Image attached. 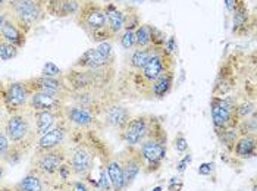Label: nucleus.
Instances as JSON below:
<instances>
[{
	"instance_id": "obj_1",
	"label": "nucleus",
	"mask_w": 257,
	"mask_h": 191,
	"mask_svg": "<svg viewBox=\"0 0 257 191\" xmlns=\"http://www.w3.org/2000/svg\"><path fill=\"white\" fill-rule=\"evenodd\" d=\"M96 131H75L72 130L71 141L74 143L69 149L68 163L74 178L87 179L91 176L94 162L99 153V140L96 138Z\"/></svg>"
},
{
	"instance_id": "obj_2",
	"label": "nucleus",
	"mask_w": 257,
	"mask_h": 191,
	"mask_svg": "<svg viewBox=\"0 0 257 191\" xmlns=\"http://www.w3.org/2000/svg\"><path fill=\"white\" fill-rule=\"evenodd\" d=\"M139 152L143 160V171L146 173H153L160 169L163 160L166 159L168 133L156 116L152 119L150 130L139 146Z\"/></svg>"
},
{
	"instance_id": "obj_3",
	"label": "nucleus",
	"mask_w": 257,
	"mask_h": 191,
	"mask_svg": "<svg viewBox=\"0 0 257 191\" xmlns=\"http://www.w3.org/2000/svg\"><path fill=\"white\" fill-rule=\"evenodd\" d=\"M75 22L93 41L103 43L110 40L107 33L106 8L104 3L99 0H84L78 14L75 15Z\"/></svg>"
},
{
	"instance_id": "obj_4",
	"label": "nucleus",
	"mask_w": 257,
	"mask_h": 191,
	"mask_svg": "<svg viewBox=\"0 0 257 191\" xmlns=\"http://www.w3.org/2000/svg\"><path fill=\"white\" fill-rule=\"evenodd\" d=\"M3 131L6 133L12 146L21 149L24 153L34 149L37 134L33 121V112L30 109L25 108L21 112L8 115L3 124Z\"/></svg>"
},
{
	"instance_id": "obj_5",
	"label": "nucleus",
	"mask_w": 257,
	"mask_h": 191,
	"mask_svg": "<svg viewBox=\"0 0 257 191\" xmlns=\"http://www.w3.org/2000/svg\"><path fill=\"white\" fill-rule=\"evenodd\" d=\"M49 0H14L6 6L8 15L14 19L25 34L40 25L47 17Z\"/></svg>"
},
{
	"instance_id": "obj_6",
	"label": "nucleus",
	"mask_w": 257,
	"mask_h": 191,
	"mask_svg": "<svg viewBox=\"0 0 257 191\" xmlns=\"http://www.w3.org/2000/svg\"><path fill=\"white\" fill-rule=\"evenodd\" d=\"M174 68H175V56L169 55L163 47H159L147 60V63L140 71L134 72V85L137 87L141 94H147L150 84L163 72Z\"/></svg>"
},
{
	"instance_id": "obj_7",
	"label": "nucleus",
	"mask_w": 257,
	"mask_h": 191,
	"mask_svg": "<svg viewBox=\"0 0 257 191\" xmlns=\"http://www.w3.org/2000/svg\"><path fill=\"white\" fill-rule=\"evenodd\" d=\"M237 103L238 99L235 96H212L210 100V115H212V122H213V128L215 133H218L220 130L225 128H231V127H237L238 118H237Z\"/></svg>"
},
{
	"instance_id": "obj_8",
	"label": "nucleus",
	"mask_w": 257,
	"mask_h": 191,
	"mask_svg": "<svg viewBox=\"0 0 257 191\" xmlns=\"http://www.w3.org/2000/svg\"><path fill=\"white\" fill-rule=\"evenodd\" d=\"M68 157H69L68 146H62L46 152H34V156L31 159V169L37 171L47 179H53L58 176L60 166L65 162H68Z\"/></svg>"
},
{
	"instance_id": "obj_9",
	"label": "nucleus",
	"mask_w": 257,
	"mask_h": 191,
	"mask_svg": "<svg viewBox=\"0 0 257 191\" xmlns=\"http://www.w3.org/2000/svg\"><path fill=\"white\" fill-rule=\"evenodd\" d=\"M62 118L69 124V127L75 131H99L103 127V122L99 116L91 114L90 111L77 106L74 103H65L60 109Z\"/></svg>"
},
{
	"instance_id": "obj_10",
	"label": "nucleus",
	"mask_w": 257,
	"mask_h": 191,
	"mask_svg": "<svg viewBox=\"0 0 257 191\" xmlns=\"http://www.w3.org/2000/svg\"><path fill=\"white\" fill-rule=\"evenodd\" d=\"M153 115L143 114L133 116L126 125L119 131V138L123 144L131 147H139L141 141L147 137V133L152 125Z\"/></svg>"
},
{
	"instance_id": "obj_11",
	"label": "nucleus",
	"mask_w": 257,
	"mask_h": 191,
	"mask_svg": "<svg viewBox=\"0 0 257 191\" xmlns=\"http://www.w3.org/2000/svg\"><path fill=\"white\" fill-rule=\"evenodd\" d=\"M71 135H72V128L63 118H60L58 124L50 131H47L44 135L37 138L34 150L46 152V150H53L62 146H68L66 141L71 138Z\"/></svg>"
},
{
	"instance_id": "obj_12",
	"label": "nucleus",
	"mask_w": 257,
	"mask_h": 191,
	"mask_svg": "<svg viewBox=\"0 0 257 191\" xmlns=\"http://www.w3.org/2000/svg\"><path fill=\"white\" fill-rule=\"evenodd\" d=\"M30 90L25 84V81H14L6 84L5 94L2 105L8 115L17 114L27 108L28 99H30Z\"/></svg>"
},
{
	"instance_id": "obj_13",
	"label": "nucleus",
	"mask_w": 257,
	"mask_h": 191,
	"mask_svg": "<svg viewBox=\"0 0 257 191\" xmlns=\"http://www.w3.org/2000/svg\"><path fill=\"white\" fill-rule=\"evenodd\" d=\"M25 84L30 90V93H47V94L63 96L68 99L71 93L66 81L63 76L60 78H50V76H31L25 79Z\"/></svg>"
},
{
	"instance_id": "obj_14",
	"label": "nucleus",
	"mask_w": 257,
	"mask_h": 191,
	"mask_svg": "<svg viewBox=\"0 0 257 191\" xmlns=\"http://www.w3.org/2000/svg\"><path fill=\"white\" fill-rule=\"evenodd\" d=\"M256 18L251 15L247 3L244 0H237L232 8V34L238 37H244L250 34L254 28Z\"/></svg>"
},
{
	"instance_id": "obj_15",
	"label": "nucleus",
	"mask_w": 257,
	"mask_h": 191,
	"mask_svg": "<svg viewBox=\"0 0 257 191\" xmlns=\"http://www.w3.org/2000/svg\"><path fill=\"white\" fill-rule=\"evenodd\" d=\"M118 157L120 163H122V168H123L126 185L130 187L136 181V178L139 176L140 172L143 171V160H141V156H140L139 147L126 146L122 152L119 153Z\"/></svg>"
},
{
	"instance_id": "obj_16",
	"label": "nucleus",
	"mask_w": 257,
	"mask_h": 191,
	"mask_svg": "<svg viewBox=\"0 0 257 191\" xmlns=\"http://www.w3.org/2000/svg\"><path fill=\"white\" fill-rule=\"evenodd\" d=\"M68 102L66 97L58 94H47V93H31L27 109L31 112H41V111H59L62 106Z\"/></svg>"
},
{
	"instance_id": "obj_17",
	"label": "nucleus",
	"mask_w": 257,
	"mask_h": 191,
	"mask_svg": "<svg viewBox=\"0 0 257 191\" xmlns=\"http://www.w3.org/2000/svg\"><path fill=\"white\" fill-rule=\"evenodd\" d=\"M235 84H237L235 69H234L231 59H228L225 63H222V66L219 69L212 93H213V96H219V97L228 96L235 88Z\"/></svg>"
},
{
	"instance_id": "obj_18",
	"label": "nucleus",
	"mask_w": 257,
	"mask_h": 191,
	"mask_svg": "<svg viewBox=\"0 0 257 191\" xmlns=\"http://www.w3.org/2000/svg\"><path fill=\"white\" fill-rule=\"evenodd\" d=\"M103 124L110 127V128H115V130H122L126 122L133 118V114L128 108L118 105V103H113L110 106H107L104 111H103Z\"/></svg>"
},
{
	"instance_id": "obj_19",
	"label": "nucleus",
	"mask_w": 257,
	"mask_h": 191,
	"mask_svg": "<svg viewBox=\"0 0 257 191\" xmlns=\"http://www.w3.org/2000/svg\"><path fill=\"white\" fill-rule=\"evenodd\" d=\"M84 0H49L47 2V15L56 18H69L78 14Z\"/></svg>"
},
{
	"instance_id": "obj_20",
	"label": "nucleus",
	"mask_w": 257,
	"mask_h": 191,
	"mask_svg": "<svg viewBox=\"0 0 257 191\" xmlns=\"http://www.w3.org/2000/svg\"><path fill=\"white\" fill-rule=\"evenodd\" d=\"M106 66H115V62L107 60L96 47L85 50L72 65V68H82V69H100Z\"/></svg>"
},
{
	"instance_id": "obj_21",
	"label": "nucleus",
	"mask_w": 257,
	"mask_h": 191,
	"mask_svg": "<svg viewBox=\"0 0 257 191\" xmlns=\"http://www.w3.org/2000/svg\"><path fill=\"white\" fill-rule=\"evenodd\" d=\"M174 81H175V68L169 69L166 72H163L162 75L158 76L149 87L147 96L150 99H165L166 96L171 93L172 87H174Z\"/></svg>"
},
{
	"instance_id": "obj_22",
	"label": "nucleus",
	"mask_w": 257,
	"mask_h": 191,
	"mask_svg": "<svg viewBox=\"0 0 257 191\" xmlns=\"http://www.w3.org/2000/svg\"><path fill=\"white\" fill-rule=\"evenodd\" d=\"M27 36L28 34H25L18 27V24L8 15L5 22H3L2 31H0V38L3 41H8V43L14 44L18 49H22L27 44Z\"/></svg>"
},
{
	"instance_id": "obj_23",
	"label": "nucleus",
	"mask_w": 257,
	"mask_h": 191,
	"mask_svg": "<svg viewBox=\"0 0 257 191\" xmlns=\"http://www.w3.org/2000/svg\"><path fill=\"white\" fill-rule=\"evenodd\" d=\"M104 168H106L107 176H109V179H110V184H112L113 191H125L128 188L126 181H125L123 168H122V163H120L118 156L109 157V159L106 160Z\"/></svg>"
},
{
	"instance_id": "obj_24",
	"label": "nucleus",
	"mask_w": 257,
	"mask_h": 191,
	"mask_svg": "<svg viewBox=\"0 0 257 191\" xmlns=\"http://www.w3.org/2000/svg\"><path fill=\"white\" fill-rule=\"evenodd\" d=\"M62 118V112L59 111H41V112H33V121L36 127L37 138L50 131Z\"/></svg>"
},
{
	"instance_id": "obj_25",
	"label": "nucleus",
	"mask_w": 257,
	"mask_h": 191,
	"mask_svg": "<svg viewBox=\"0 0 257 191\" xmlns=\"http://www.w3.org/2000/svg\"><path fill=\"white\" fill-rule=\"evenodd\" d=\"M256 135H239L231 154L241 160H248L256 156Z\"/></svg>"
},
{
	"instance_id": "obj_26",
	"label": "nucleus",
	"mask_w": 257,
	"mask_h": 191,
	"mask_svg": "<svg viewBox=\"0 0 257 191\" xmlns=\"http://www.w3.org/2000/svg\"><path fill=\"white\" fill-rule=\"evenodd\" d=\"M106 15H107V33L110 40L119 37L123 30V12L115 3H104Z\"/></svg>"
},
{
	"instance_id": "obj_27",
	"label": "nucleus",
	"mask_w": 257,
	"mask_h": 191,
	"mask_svg": "<svg viewBox=\"0 0 257 191\" xmlns=\"http://www.w3.org/2000/svg\"><path fill=\"white\" fill-rule=\"evenodd\" d=\"M46 185L47 178L34 169H30L20 182L15 184L12 191H46Z\"/></svg>"
},
{
	"instance_id": "obj_28",
	"label": "nucleus",
	"mask_w": 257,
	"mask_h": 191,
	"mask_svg": "<svg viewBox=\"0 0 257 191\" xmlns=\"http://www.w3.org/2000/svg\"><path fill=\"white\" fill-rule=\"evenodd\" d=\"M156 47L153 46H149V47H136L131 50V56H130V66L134 72L140 71L146 63L147 60L152 57V55L155 53Z\"/></svg>"
},
{
	"instance_id": "obj_29",
	"label": "nucleus",
	"mask_w": 257,
	"mask_h": 191,
	"mask_svg": "<svg viewBox=\"0 0 257 191\" xmlns=\"http://www.w3.org/2000/svg\"><path fill=\"white\" fill-rule=\"evenodd\" d=\"M216 134V137H218L219 143L228 150V152L231 153L232 152V147H234V144H235V141H237V138L239 137V133H238L237 127H231V128H225V130H220Z\"/></svg>"
},
{
	"instance_id": "obj_30",
	"label": "nucleus",
	"mask_w": 257,
	"mask_h": 191,
	"mask_svg": "<svg viewBox=\"0 0 257 191\" xmlns=\"http://www.w3.org/2000/svg\"><path fill=\"white\" fill-rule=\"evenodd\" d=\"M152 46V25L140 24L136 30V47H149Z\"/></svg>"
},
{
	"instance_id": "obj_31",
	"label": "nucleus",
	"mask_w": 257,
	"mask_h": 191,
	"mask_svg": "<svg viewBox=\"0 0 257 191\" xmlns=\"http://www.w3.org/2000/svg\"><path fill=\"white\" fill-rule=\"evenodd\" d=\"M122 12H123V30H134L136 31L141 24L139 11L133 6H126Z\"/></svg>"
},
{
	"instance_id": "obj_32",
	"label": "nucleus",
	"mask_w": 257,
	"mask_h": 191,
	"mask_svg": "<svg viewBox=\"0 0 257 191\" xmlns=\"http://www.w3.org/2000/svg\"><path fill=\"white\" fill-rule=\"evenodd\" d=\"M237 130L239 135H256L257 131V119H256V112L253 115H250L248 118L245 119H241L238 122Z\"/></svg>"
},
{
	"instance_id": "obj_33",
	"label": "nucleus",
	"mask_w": 257,
	"mask_h": 191,
	"mask_svg": "<svg viewBox=\"0 0 257 191\" xmlns=\"http://www.w3.org/2000/svg\"><path fill=\"white\" fill-rule=\"evenodd\" d=\"M235 112H237L238 121L248 118L250 115H253L256 112V103H254V100H242V102L238 100Z\"/></svg>"
},
{
	"instance_id": "obj_34",
	"label": "nucleus",
	"mask_w": 257,
	"mask_h": 191,
	"mask_svg": "<svg viewBox=\"0 0 257 191\" xmlns=\"http://www.w3.org/2000/svg\"><path fill=\"white\" fill-rule=\"evenodd\" d=\"M20 55V49L15 47L14 44L8 43V41H3L0 38V60L6 62V60H12Z\"/></svg>"
},
{
	"instance_id": "obj_35",
	"label": "nucleus",
	"mask_w": 257,
	"mask_h": 191,
	"mask_svg": "<svg viewBox=\"0 0 257 191\" xmlns=\"http://www.w3.org/2000/svg\"><path fill=\"white\" fill-rule=\"evenodd\" d=\"M62 185H63L65 188H68L66 191H96L94 190V187H93L87 179H78V178L71 179V181H68V182H63Z\"/></svg>"
},
{
	"instance_id": "obj_36",
	"label": "nucleus",
	"mask_w": 257,
	"mask_h": 191,
	"mask_svg": "<svg viewBox=\"0 0 257 191\" xmlns=\"http://www.w3.org/2000/svg\"><path fill=\"white\" fill-rule=\"evenodd\" d=\"M119 43L123 50L136 49V31L134 30H122L119 34Z\"/></svg>"
},
{
	"instance_id": "obj_37",
	"label": "nucleus",
	"mask_w": 257,
	"mask_h": 191,
	"mask_svg": "<svg viewBox=\"0 0 257 191\" xmlns=\"http://www.w3.org/2000/svg\"><path fill=\"white\" fill-rule=\"evenodd\" d=\"M11 149H12V143L9 141L8 135L3 131V127H2V128H0V162L5 163L8 154L11 152ZM5 165H6V163H5Z\"/></svg>"
},
{
	"instance_id": "obj_38",
	"label": "nucleus",
	"mask_w": 257,
	"mask_h": 191,
	"mask_svg": "<svg viewBox=\"0 0 257 191\" xmlns=\"http://www.w3.org/2000/svg\"><path fill=\"white\" fill-rule=\"evenodd\" d=\"M96 191H113L112 184H110V179L107 176V172H106L104 166L100 168L99 178H97V184H96Z\"/></svg>"
},
{
	"instance_id": "obj_39",
	"label": "nucleus",
	"mask_w": 257,
	"mask_h": 191,
	"mask_svg": "<svg viewBox=\"0 0 257 191\" xmlns=\"http://www.w3.org/2000/svg\"><path fill=\"white\" fill-rule=\"evenodd\" d=\"M40 75L50 76V78H60V76H63V72H62V69H60L56 63L47 62V63H44V66H43Z\"/></svg>"
},
{
	"instance_id": "obj_40",
	"label": "nucleus",
	"mask_w": 257,
	"mask_h": 191,
	"mask_svg": "<svg viewBox=\"0 0 257 191\" xmlns=\"http://www.w3.org/2000/svg\"><path fill=\"white\" fill-rule=\"evenodd\" d=\"M172 146H174L175 152L179 153V154H184V153L188 152V140H187V137L184 134H177V137L172 141Z\"/></svg>"
},
{
	"instance_id": "obj_41",
	"label": "nucleus",
	"mask_w": 257,
	"mask_h": 191,
	"mask_svg": "<svg viewBox=\"0 0 257 191\" xmlns=\"http://www.w3.org/2000/svg\"><path fill=\"white\" fill-rule=\"evenodd\" d=\"M96 49H97L100 53L106 57L107 60H110V62H115V52H113V47H112V44H110L109 41H103V43H99Z\"/></svg>"
},
{
	"instance_id": "obj_42",
	"label": "nucleus",
	"mask_w": 257,
	"mask_h": 191,
	"mask_svg": "<svg viewBox=\"0 0 257 191\" xmlns=\"http://www.w3.org/2000/svg\"><path fill=\"white\" fill-rule=\"evenodd\" d=\"M165 40H166V36H165L160 30H158L155 25H152V46L156 47V49L163 47Z\"/></svg>"
},
{
	"instance_id": "obj_43",
	"label": "nucleus",
	"mask_w": 257,
	"mask_h": 191,
	"mask_svg": "<svg viewBox=\"0 0 257 191\" xmlns=\"http://www.w3.org/2000/svg\"><path fill=\"white\" fill-rule=\"evenodd\" d=\"M163 49L169 53V55H175L177 53V50H178V44H177V38L174 37V36H171V37H168L165 40V44H163Z\"/></svg>"
},
{
	"instance_id": "obj_44",
	"label": "nucleus",
	"mask_w": 257,
	"mask_h": 191,
	"mask_svg": "<svg viewBox=\"0 0 257 191\" xmlns=\"http://www.w3.org/2000/svg\"><path fill=\"white\" fill-rule=\"evenodd\" d=\"M197 172L198 175H201V176H210L215 172V163L213 162H204V163L200 165Z\"/></svg>"
},
{
	"instance_id": "obj_45",
	"label": "nucleus",
	"mask_w": 257,
	"mask_h": 191,
	"mask_svg": "<svg viewBox=\"0 0 257 191\" xmlns=\"http://www.w3.org/2000/svg\"><path fill=\"white\" fill-rule=\"evenodd\" d=\"M184 154H185V156L177 163V172H179V173H184L185 169H187V166H188V165L191 163V160H193V156H191L190 153H184Z\"/></svg>"
},
{
	"instance_id": "obj_46",
	"label": "nucleus",
	"mask_w": 257,
	"mask_h": 191,
	"mask_svg": "<svg viewBox=\"0 0 257 191\" xmlns=\"http://www.w3.org/2000/svg\"><path fill=\"white\" fill-rule=\"evenodd\" d=\"M184 187V182L182 179L178 178V176H172L169 179V184H168V190L166 191H181Z\"/></svg>"
},
{
	"instance_id": "obj_47",
	"label": "nucleus",
	"mask_w": 257,
	"mask_h": 191,
	"mask_svg": "<svg viewBox=\"0 0 257 191\" xmlns=\"http://www.w3.org/2000/svg\"><path fill=\"white\" fill-rule=\"evenodd\" d=\"M6 111H5V108H3V105H0V128L3 127V124H5V119H6Z\"/></svg>"
},
{
	"instance_id": "obj_48",
	"label": "nucleus",
	"mask_w": 257,
	"mask_h": 191,
	"mask_svg": "<svg viewBox=\"0 0 257 191\" xmlns=\"http://www.w3.org/2000/svg\"><path fill=\"white\" fill-rule=\"evenodd\" d=\"M5 173H6V165L3 162H0V182L3 181L5 178Z\"/></svg>"
},
{
	"instance_id": "obj_49",
	"label": "nucleus",
	"mask_w": 257,
	"mask_h": 191,
	"mask_svg": "<svg viewBox=\"0 0 257 191\" xmlns=\"http://www.w3.org/2000/svg\"><path fill=\"white\" fill-rule=\"evenodd\" d=\"M235 2H237V0H225V5H226V9H228L229 12H232V8H234V5H235Z\"/></svg>"
},
{
	"instance_id": "obj_50",
	"label": "nucleus",
	"mask_w": 257,
	"mask_h": 191,
	"mask_svg": "<svg viewBox=\"0 0 257 191\" xmlns=\"http://www.w3.org/2000/svg\"><path fill=\"white\" fill-rule=\"evenodd\" d=\"M6 17H8V11H3V12L0 14V31H2V27H3V22H5Z\"/></svg>"
},
{
	"instance_id": "obj_51",
	"label": "nucleus",
	"mask_w": 257,
	"mask_h": 191,
	"mask_svg": "<svg viewBox=\"0 0 257 191\" xmlns=\"http://www.w3.org/2000/svg\"><path fill=\"white\" fill-rule=\"evenodd\" d=\"M5 87H6V84L3 81H0V105H2V100H3V94H5Z\"/></svg>"
},
{
	"instance_id": "obj_52",
	"label": "nucleus",
	"mask_w": 257,
	"mask_h": 191,
	"mask_svg": "<svg viewBox=\"0 0 257 191\" xmlns=\"http://www.w3.org/2000/svg\"><path fill=\"white\" fill-rule=\"evenodd\" d=\"M8 6V0H0V9H6Z\"/></svg>"
},
{
	"instance_id": "obj_53",
	"label": "nucleus",
	"mask_w": 257,
	"mask_h": 191,
	"mask_svg": "<svg viewBox=\"0 0 257 191\" xmlns=\"http://www.w3.org/2000/svg\"><path fill=\"white\" fill-rule=\"evenodd\" d=\"M153 191H163V188H162L160 185H158V187H155V188H153Z\"/></svg>"
},
{
	"instance_id": "obj_54",
	"label": "nucleus",
	"mask_w": 257,
	"mask_h": 191,
	"mask_svg": "<svg viewBox=\"0 0 257 191\" xmlns=\"http://www.w3.org/2000/svg\"><path fill=\"white\" fill-rule=\"evenodd\" d=\"M99 2H104V3H106V2H107V3H113V2H116V0H99Z\"/></svg>"
},
{
	"instance_id": "obj_55",
	"label": "nucleus",
	"mask_w": 257,
	"mask_h": 191,
	"mask_svg": "<svg viewBox=\"0 0 257 191\" xmlns=\"http://www.w3.org/2000/svg\"><path fill=\"white\" fill-rule=\"evenodd\" d=\"M9 2H14V0H8V3H9Z\"/></svg>"
},
{
	"instance_id": "obj_56",
	"label": "nucleus",
	"mask_w": 257,
	"mask_h": 191,
	"mask_svg": "<svg viewBox=\"0 0 257 191\" xmlns=\"http://www.w3.org/2000/svg\"><path fill=\"white\" fill-rule=\"evenodd\" d=\"M253 191H256V187H254V188H253Z\"/></svg>"
},
{
	"instance_id": "obj_57",
	"label": "nucleus",
	"mask_w": 257,
	"mask_h": 191,
	"mask_svg": "<svg viewBox=\"0 0 257 191\" xmlns=\"http://www.w3.org/2000/svg\"><path fill=\"white\" fill-rule=\"evenodd\" d=\"M11 191H12V190H11Z\"/></svg>"
}]
</instances>
